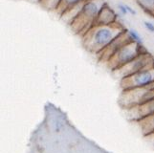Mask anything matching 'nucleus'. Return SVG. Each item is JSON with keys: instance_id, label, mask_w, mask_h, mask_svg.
<instances>
[{"instance_id": "6e6552de", "label": "nucleus", "mask_w": 154, "mask_h": 153, "mask_svg": "<svg viewBox=\"0 0 154 153\" xmlns=\"http://www.w3.org/2000/svg\"><path fill=\"white\" fill-rule=\"evenodd\" d=\"M125 111L126 112L127 117L130 121L137 123L154 114V99L146 103L135 105L133 107L125 109Z\"/></svg>"}, {"instance_id": "f257e3e1", "label": "nucleus", "mask_w": 154, "mask_h": 153, "mask_svg": "<svg viewBox=\"0 0 154 153\" xmlns=\"http://www.w3.org/2000/svg\"><path fill=\"white\" fill-rule=\"evenodd\" d=\"M125 30L119 21L111 25H94L82 36L83 46L88 52L97 56Z\"/></svg>"}, {"instance_id": "f03ea898", "label": "nucleus", "mask_w": 154, "mask_h": 153, "mask_svg": "<svg viewBox=\"0 0 154 153\" xmlns=\"http://www.w3.org/2000/svg\"><path fill=\"white\" fill-rule=\"evenodd\" d=\"M105 3L104 0H85L81 13L70 25L74 33L82 36L89 29H91Z\"/></svg>"}, {"instance_id": "7ed1b4c3", "label": "nucleus", "mask_w": 154, "mask_h": 153, "mask_svg": "<svg viewBox=\"0 0 154 153\" xmlns=\"http://www.w3.org/2000/svg\"><path fill=\"white\" fill-rule=\"evenodd\" d=\"M154 99V82L144 87H138L128 90H122L119 103L124 109L146 103Z\"/></svg>"}, {"instance_id": "0eeeda50", "label": "nucleus", "mask_w": 154, "mask_h": 153, "mask_svg": "<svg viewBox=\"0 0 154 153\" xmlns=\"http://www.w3.org/2000/svg\"><path fill=\"white\" fill-rule=\"evenodd\" d=\"M131 40L128 38V35H127V29H125L123 33L120 34L112 42H110L102 52L99 53L97 55L99 60L106 64V62H107L121 48H123L125 44H127Z\"/></svg>"}, {"instance_id": "a211bd4d", "label": "nucleus", "mask_w": 154, "mask_h": 153, "mask_svg": "<svg viewBox=\"0 0 154 153\" xmlns=\"http://www.w3.org/2000/svg\"><path fill=\"white\" fill-rule=\"evenodd\" d=\"M146 138L148 139V140H150L152 143H154V132L153 133H151V134H149V135H147V136H146Z\"/></svg>"}, {"instance_id": "9b49d317", "label": "nucleus", "mask_w": 154, "mask_h": 153, "mask_svg": "<svg viewBox=\"0 0 154 153\" xmlns=\"http://www.w3.org/2000/svg\"><path fill=\"white\" fill-rule=\"evenodd\" d=\"M83 1H85V0H61L60 3L58 4L57 8L56 9L55 13L58 15V17H60L65 11H67L68 9L76 6V5L82 3Z\"/></svg>"}, {"instance_id": "dca6fc26", "label": "nucleus", "mask_w": 154, "mask_h": 153, "mask_svg": "<svg viewBox=\"0 0 154 153\" xmlns=\"http://www.w3.org/2000/svg\"><path fill=\"white\" fill-rule=\"evenodd\" d=\"M118 10H119V12L121 14H123V15H127L128 14V12H127V9H126V6H125V4H118Z\"/></svg>"}, {"instance_id": "2eb2a0df", "label": "nucleus", "mask_w": 154, "mask_h": 153, "mask_svg": "<svg viewBox=\"0 0 154 153\" xmlns=\"http://www.w3.org/2000/svg\"><path fill=\"white\" fill-rule=\"evenodd\" d=\"M144 27L147 30V32L154 34V23L151 21H144Z\"/></svg>"}, {"instance_id": "20e7f679", "label": "nucleus", "mask_w": 154, "mask_h": 153, "mask_svg": "<svg viewBox=\"0 0 154 153\" xmlns=\"http://www.w3.org/2000/svg\"><path fill=\"white\" fill-rule=\"evenodd\" d=\"M147 51L144 45H139L135 42H128L123 48H121L111 59L106 62V65L111 71H115L119 68L126 65L127 63L133 60L142 53Z\"/></svg>"}, {"instance_id": "1a4fd4ad", "label": "nucleus", "mask_w": 154, "mask_h": 153, "mask_svg": "<svg viewBox=\"0 0 154 153\" xmlns=\"http://www.w3.org/2000/svg\"><path fill=\"white\" fill-rule=\"evenodd\" d=\"M118 22V14L107 3L102 8L95 25H111Z\"/></svg>"}, {"instance_id": "ddd939ff", "label": "nucleus", "mask_w": 154, "mask_h": 153, "mask_svg": "<svg viewBox=\"0 0 154 153\" xmlns=\"http://www.w3.org/2000/svg\"><path fill=\"white\" fill-rule=\"evenodd\" d=\"M127 35H128V38L132 42H135L139 45H144L143 38L135 29H127Z\"/></svg>"}, {"instance_id": "39448f33", "label": "nucleus", "mask_w": 154, "mask_h": 153, "mask_svg": "<svg viewBox=\"0 0 154 153\" xmlns=\"http://www.w3.org/2000/svg\"><path fill=\"white\" fill-rule=\"evenodd\" d=\"M154 67V57L148 53L147 51L142 53L141 55H139L137 57L130 61L129 63H127L126 65L123 66L113 71V74L121 78L128 77L132 74H135L137 72H140L142 70L147 69V68H152Z\"/></svg>"}, {"instance_id": "f3484780", "label": "nucleus", "mask_w": 154, "mask_h": 153, "mask_svg": "<svg viewBox=\"0 0 154 153\" xmlns=\"http://www.w3.org/2000/svg\"><path fill=\"white\" fill-rule=\"evenodd\" d=\"M125 6H126V9H127V12H128V14H131V15H136L137 14V12H136V10L134 8L130 7L129 5H127V4H125Z\"/></svg>"}, {"instance_id": "f8f14e48", "label": "nucleus", "mask_w": 154, "mask_h": 153, "mask_svg": "<svg viewBox=\"0 0 154 153\" xmlns=\"http://www.w3.org/2000/svg\"><path fill=\"white\" fill-rule=\"evenodd\" d=\"M136 2L143 11L154 17V0H136Z\"/></svg>"}, {"instance_id": "4468645a", "label": "nucleus", "mask_w": 154, "mask_h": 153, "mask_svg": "<svg viewBox=\"0 0 154 153\" xmlns=\"http://www.w3.org/2000/svg\"><path fill=\"white\" fill-rule=\"evenodd\" d=\"M60 1L61 0H42L39 5L45 8L46 10L51 11V12H55Z\"/></svg>"}, {"instance_id": "9d476101", "label": "nucleus", "mask_w": 154, "mask_h": 153, "mask_svg": "<svg viewBox=\"0 0 154 153\" xmlns=\"http://www.w3.org/2000/svg\"><path fill=\"white\" fill-rule=\"evenodd\" d=\"M142 134L145 137L154 132V114L137 122Z\"/></svg>"}, {"instance_id": "6ab92c4d", "label": "nucleus", "mask_w": 154, "mask_h": 153, "mask_svg": "<svg viewBox=\"0 0 154 153\" xmlns=\"http://www.w3.org/2000/svg\"><path fill=\"white\" fill-rule=\"evenodd\" d=\"M30 2H33V3H36V4H40L42 0H28Z\"/></svg>"}, {"instance_id": "423d86ee", "label": "nucleus", "mask_w": 154, "mask_h": 153, "mask_svg": "<svg viewBox=\"0 0 154 153\" xmlns=\"http://www.w3.org/2000/svg\"><path fill=\"white\" fill-rule=\"evenodd\" d=\"M154 82V67L147 68L120 80L122 90H128L138 87H144Z\"/></svg>"}]
</instances>
